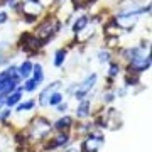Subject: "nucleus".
<instances>
[{"label": "nucleus", "instance_id": "3", "mask_svg": "<svg viewBox=\"0 0 152 152\" xmlns=\"http://www.w3.org/2000/svg\"><path fill=\"white\" fill-rule=\"evenodd\" d=\"M95 83H96V75H90L86 80H85V81L78 86V90H76V93H75L76 100H83V98L88 95V91L95 86Z\"/></svg>", "mask_w": 152, "mask_h": 152}, {"label": "nucleus", "instance_id": "18", "mask_svg": "<svg viewBox=\"0 0 152 152\" xmlns=\"http://www.w3.org/2000/svg\"><path fill=\"white\" fill-rule=\"evenodd\" d=\"M37 85H39L37 81H34V80H27L26 85H24V90H26V91H34V90L37 88Z\"/></svg>", "mask_w": 152, "mask_h": 152}, {"label": "nucleus", "instance_id": "5", "mask_svg": "<svg viewBox=\"0 0 152 152\" xmlns=\"http://www.w3.org/2000/svg\"><path fill=\"white\" fill-rule=\"evenodd\" d=\"M54 22H56V20H51V19H48L44 24H41V26H39V29H37V36H39V37H41V39H48L53 32L59 31V24L53 27V24H54Z\"/></svg>", "mask_w": 152, "mask_h": 152}, {"label": "nucleus", "instance_id": "7", "mask_svg": "<svg viewBox=\"0 0 152 152\" xmlns=\"http://www.w3.org/2000/svg\"><path fill=\"white\" fill-rule=\"evenodd\" d=\"M59 86V81H54V83H51L46 90H44L42 93H41V96H39V103L41 105H48V100H49V96L53 95V91H54L56 88Z\"/></svg>", "mask_w": 152, "mask_h": 152}, {"label": "nucleus", "instance_id": "17", "mask_svg": "<svg viewBox=\"0 0 152 152\" xmlns=\"http://www.w3.org/2000/svg\"><path fill=\"white\" fill-rule=\"evenodd\" d=\"M34 102L32 100H29V102H26V103H20L19 107H17V112H24V110H32L34 108Z\"/></svg>", "mask_w": 152, "mask_h": 152}, {"label": "nucleus", "instance_id": "9", "mask_svg": "<svg viewBox=\"0 0 152 152\" xmlns=\"http://www.w3.org/2000/svg\"><path fill=\"white\" fill-rule=\"evenodd\" d=\"M17 73L20 78H29V75L32 73V64L29 63V61H24L19 68H17Z\"/></svg>", "mask_w": 152, "mask_h": 152}, {"label": "nucleus", "instance_id": "10", "mask_svg": "<svg viewBox=\"0 0 152 152\" xmlns=\"http://www.w3.org/2000/svg\"><path fill=\"white\" fill-rule=\"evenodd\" d=\"M71 122H73V120H71L69 117H63V118H59V120H58V122L54 124L56 130H61V132L68 130V129L71 127Z\"/></svg>", "mask_w": 152, "mask_h": 152}, {"label": "nucleus", "instance_id": "11", "mask_svg": "<svg viewBox=\"0 0 152 152\" xmlns=\"http://www.w3.org/2000/svg\"><path fill=\"white\" fill-rule=\"evenodd\" d=\"M88 113H90V100H85V102H81L80 107L76 108V115H78L80 118H83V117H86Z\"/></svg>", "mask_w": 152, "mask_h": 152}, {"label": "nucleus", "instance_id": "12", "mask_svg": "<svg viewBox=\"0 0 152 152\" xmlns=\"http://www.w3.org/2000/svg\"><path fill=\"white\" fill-rule=\"evenodd\" d=\"M20 90H17V91L10 93L9 96L5 98V105H9V107H14V105H17L19 102H20Z\"/></svg>", "mask_w": 152, "mask_h": 152}, {"label": "nucleus", "instance_id": "4", "mask_svg": "<svg viewBox=\"0 0 152 152\" xmlns=\"http://www.w3.org/2000/svg\"><path fill=\"white\" fill-rule=\"evenodd\" d=\"M103 144V137L102 135H95V137H88L86 140L83 142L81 151L83 152H96L100 149V145Z\"/></svg>", "mask_w": 152, "mask_h": 152}, {"label": "nucleus", "instance_id": "15", "mask_svg": "<svg viewBox=\"0 0 152 152\" xmlns=\"http://www.w3.org/2000/svg\"><path fill=\"white\" fill-rule=\"evenodd\" d=\"M66 59V51L64 49H59V51H56V56H54V66H58L59 68L63 63H64Z\"/></svg>", "mask_w": 152, "mask_h": 152}, {"label": "nucleus", "instance_id": "22", "mask_svg": "<svg viewBox=\"0 0 152 152\" xmlns=\"http://www.w3.org/2000/svg\"><path fill=\"white\" fill-rule=\"evenodd\" d=\"M4 22H7V14L5 12H0V24H4Z\"/></svg>", "mask_w": 152, "mask_h": 152}, {"label": "nucleus", "instance_id": "19", "mask_svg": "<svg viewBox=\"0 0 152 152\" xmlns=\"http://www.w3.org/2000/svg\"><path fill=\"white\" fill-rule=\"evenodd\" d=\"M98 59H100V63H107L110 59V53L108 51H100L98 53Z\"/></svg>", "mask_w": 152, "mask_h": 152}, {"label": "nucleus", "instance_id": "16", "mask_svg": "<svg viewBox=\"0 0 152 152\" xmlns=\"http://www.w3.org/2000/svg\"><path fill=\"white\" fill-rule=\"evenodd\" d=\"M63 102V95L61 93H53L48 100V105H59Z\"/></svg>", "mask_w": 152, "mask_h": 152}, {"label": "nucleus", "instance_id": "25", "mask_svg": "<svg viewBox=\"0 0 152 152\" xmlns=\"http://www.w3.org/2000/svg\"><path fill=\"white\" fill-rule=\"evenodd\" d=\"M5 98H7V96L0 95V107H4V105H5Z\"/></svg>", "mask_w": 152, "mask_h": 152}, {"label": "nucleus", "instance_id": "1", "mask_svg": "<svg viewBox=\"0 0 152 152\" xmlns=\"http://www.w3.org/2000/svg\"><path fill=\"white\" fill-rule=\"evenodd\" d=\"M31 130H32V137H34V139H41V137H44L49 130H51V124H49L46 118L39 117V118H36L32 122Z\"/></svg>", "mask_w": 152, "mask_h": 152}, {"label": "nucleus", "instance_id": "21", "mask_svg": "<svg viewBox=\"0 0 152 152\" xmlns=\"http://www.w3.org/2000/svg\"><path fill=\"white\" fill-rule=\"evenodd\" d=\"M9 115H10V110H4V112L0 113V120H5Z\"/></svg>", "mask_w": 152, "mask_h": 152}, {"label": "nucleus", "instance_id": "6", "mask_svg": "<svg viewBox=\"0 0 152 152\" xmlns=\"http://www.w3.org/2000/svg\"><path fill=\"white\" fill-rule=\"evenodd\" d=\"M22 48H24V51H27V53H32V51H36V49H39V46H41V41H39L37 37H32V36H24L22 37Z\"/></svg>", "mask_w": 152, "mask_h": 152}, {"label": "nucleus", "instance_id": "14", "mask_svg": "<svg viewBox=\"0 0 152 152\" xmlns=\"http://www.w3.org/2000/svg\"><path fill=\"white\" fill-rule=\"evenodd\" d=\"M32 73H34V81H37V83H41V81H42V78H44L42 66H41V64L32 66Z\"/></svg>", "mask_w": 152, "mask_h": 152}, {"label": "nucleus", "instance_id": "13", "mask_svg": "<svg viewBox=\"0 0 152 152\" xmlns=\"http://www.w3.org/2000/svg\"><path fill=\"white\" fill-rule=\"evenodd\" d=\"M68 140H69V137L66 135V134H63V135H58L54 139V140L49 144V147H59V145H64V144H68Z\"/></svg>", "mask_w": 152, "mask_h": 152}, {"label": "nucleus", "instance_id": "24", "mask_svg": "<svg viewBox=\"0 0 152 152\" xmlns=\"http://www.w3.org/2000/svg\"><path fill=\"white\" fill-rule=\"evenodd\" d=\"M112 100H113V95L112 93H107L105 95V102H112Z\"/></svg>", "mask_w": 152, "mask_h": 152}, {"label": "nucleus", "instance_id": "8", "mask_svg": "<svg viewBox=\"0 0 152 152\" xmlns=\"http://www.w3.org/2000/svg\"><path fill=\"white\" fill-rule=\"evenodd\" d=\"M88 26V15H81V17H78L76 19V22L73 24V32H81L83 29Z\"/></svg>", "mask_w": 152, "mask_h": 152}, {"label": "nucleus", "instance_id": "20", "mask_svg": "<svg viewBox=\"0 0 152 152\" xmlns=\"http://www.w3.org/2000/svg\"><path fill=\"white\" fill-rule=\"evenodd\" d=\"M118 71H120L118 64H112V66H110V76H115V75H118Z\"/></svg>", "mask_w": 152, "mask_h": 152}, {"label": "nucleus", "instance_id": "2", "mask_svg": "<svg viewBox=\"0 0 152 152\" xmlns=\"http://www.w3.org/2000/svg\"><path fill=\"white\" fill-rule=\"evenodd\" d=\"M151 68V58L149 56H137L135 59L130 61V66H129V71L130 73H142Z\"/></svg>", "mask_w": 152, "mask_h": 152}, {"label": "nucleus", "instance_id": "23", "mask_svg": "<svg viewBox=\"0 0 152 152\" xmlns=\"http://www.w3.org/2000/svg\"><path fill=\"white\" fill-rule=\"evenodd\" d=\"M66 108H68V105H66V103H59V107H58L59 112H66Z\"/></svg>", "mask_w": 152, "mask_h": 152}]
</instances>
